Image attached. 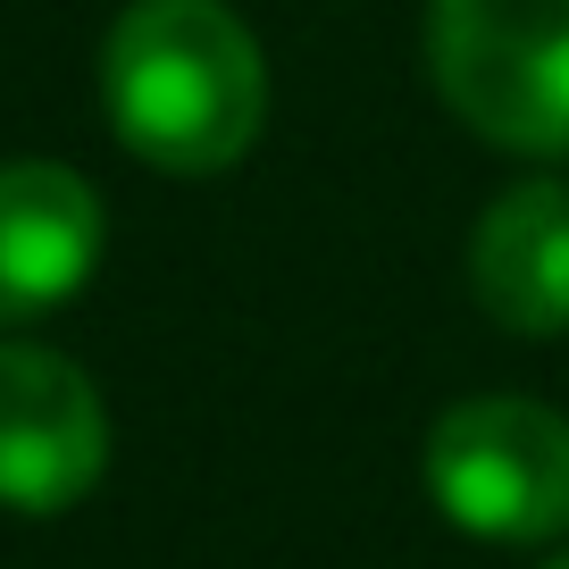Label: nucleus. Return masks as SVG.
I'll use <instances>...</instances> for the list:
<instances>
[{
  "label": "nucleus",
  "instance_id": "nucleus-7",
  "mask_svg": "<svg viewBox=\"0 0 569 569\" xmlns=\"http://www.w3.org/2000/svg\"><path fill=\"white\" fill-rule=\"evenodd\" d=\"M545 569H569V552H552V561H545Z\"/></svg>",
  "mask_w": 569,
  "mask_h": 569
},
{
  "label": "nucleus",
  "instance_id": "nucleus-3",
  "mask_svg": "<svg viewBox=\"0 0 569 569\" xmlns=\"http://www.w3.org/2000/svg\"><path fill=\"white\" fill-rule=\"evenodd\" d=\"M427 495L486 545L569 536V419L528 393H478L427 427Z\"/></svg>",
  "mask_w": 569,
  "mask_h": 569
},
{
  "label": "nucleus",
  "instance_id": "nucleus-4",
  "mask_svg": "<svg viewBox=\"0 0 569 569\" xmlns=\"http://www.w3.org/2000/svg\"><path fill=\"white\" fill-rule=\"evenodd\" d=\"M109 469V410L92 377L51 343H0V502L68 511Z\"/></svg>",
  "mask_w": 569,
  "mask_h": 569
},
{
  "label": "nucleus",
  "instance_id": "nucleus-5",
  "mask_svg": "<svg viewBox=\"0 0 569 569\" xmlns=\"http://www.w3.org/2000/svg\"><path fill=\"white\" fill-rule=\"evenodd\" d=\"M101 268V193L59 160H0V327L76 302Z\"/></svg>",
  "mask_w": 569,
  "mask_h": 569
},
{
  "label": "nucleus",
  "instance_id": "nucleus-6",
  "mask_svg": "<svg viewBox=\"0 0 569 569\" xmlns=\"http://www.w3.org/2000/svg\"><path fill=\"white\" fill-rule=\"evenodd\" d=\"M478 310L511 336H569V184L528 177L469 234Z\"/></svg>",
  "mask_w": 569,
  "mask_h": 569
},
{
  "label": "nucleus",
  "instance_id": "nucleus-1",
  "mask_svg": "<svg viewBox=\"0 0 569 569\" xmlns=\"http://www.w3.org/2000/svg\"><path fill=\"white\" fill-rule=\"evenodd\" d=\"M101 101L134 160L218 177L260 142L268 68L227 0H134L101 42Z\"/></svg>",
  "mask_w": 569,
  "mask_h": 569
},
{
  "label": "nucleus",
  "instance_id": "nucleus-2",
  "mask_svg": "<svg viewBox=\"0 0 569 569\" xmlns=\"http://www.w3.org/2000/svg\"><path fill=\"white\" fill-rule=\"evenodd\" d=\"M427 68L486 142L569 160V0H427Z\"/></svg>",
  "mask_w": 569,
  "mask_h": 569
}]
</instances>
